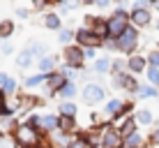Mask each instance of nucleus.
Here are the masks:
<instances>
[{"label": "nucleus", "mask_w": 159, "mask_h": 148, "mask_svg": "<svg viewBox=\"0 0 159 148\" xmlns=\"http://www.w3.org/2000/svg\"><path fill=\"white\" fill-rule=\"evenodd\" d=\"M14 141L21 148H32V146H37V141H39V132H37L35 127H30V125H21V127H16V132H14Z\"/></svg>", "instance_id": "nucleus-1"}, {"label": "nucleus", "mask_w": 159, "mask_h": 148, "mask_svg": "<svg viewBox=\"0 0 159 148\" xmlns=\"http://www.w3.org/2000/svg\"><path fill=\"white\" fill-rule=\"evenodd\" d=\"M106 23H108V32L120 37L125 30H127V16H125V12H116V16H113L111 21H106Z\"/></svg>", "instance_id": "nucleus-2"}, {"label": "nucleus", "mask_w": 159, "mask_h": 148, "mask_svg": "<svg viewBox=\"0 0 159 148\" xmlns=\"http://www.w3.org/2000/svg\"><path fill=\"white\" fill-rule=\"evenodd\" d=\"M134 46H136V30L127 28L122 35L118 37V49L120 51H134Z\"/></svg>", "instance_id": "nucleus-3"}, {"label": "nucleus", "mask_w": 159, "mask_h": 148, "mask_svg": "<svg viewBox=\"0 0 159 148\" xmlns=\"http://www.w3.org/2000/svg\"><path fill=\"white\" fill-rule=\"evenodd\" d=\"M122 144H125L122 134L116 132V130H111V127H108V132H104V136H102V148H122Z\"/></svg>", "instance_id": "nucleus-4"}, {"label": "nucleus", "mask_w": 159, "mask_h": 148, "mask_svg": "<svg viewBox=\"0 0 159 148\" xmlns=\"http://www.w3.org/2000/svg\"><path fill=\"white\" fill-rule=\"evenodd\" d=\"M83 100H85V104H97L104 100V90L95 84H88L83 88Z\"/></svg>", "instance_id": "nucleus-5"}, {"label": "nucleus", "mask_w": 159, "mask_h": 148, "mask_svg": "<svg viewBox=\"0 0 159 148\" xmlns=\"http://www.w3.org/2000/svg\"><path fill=\"white\" fill-rule=\"evenodd\" d=\"M76 40H79V44H90V46H97V44H99V37H95V32L88 30V28H83V30L76 32Z\"/></svg>", "instance_id": "nucleus-6"}, {"label": "nucleus", "mask_w": 159, "mask_h": 148, "mask_svg": "<svg viewBox=\"0 0 159 148\" xmlns=\"http://www.w3.org/2000/svg\"><path fill=\"white\" fill-rule=\"evenodd\" d=\"M65 56H67V63L72 65V67H79V65L83 63V53H81L79 49H72V46H69L67 51H65Z\"/></svg>", "instance_id": "nucleus-7"}, {"label": "nucleus", "mask_w": 159, "mask_h": 148, "mask_svg": "<svg viewBox=\"0 0 159 148\" xmlns=\"http://www.w3.org/2000/svg\"><path fill=\"white\" fill-rule=\"evenodd\" d=\"M131 21H134L136 26H148L150 23V12H145V9H134Z\"/></svg>", "instance_id": "nucleus-8"}, {"label": "nucleus", "mask_w": 159, "mask_h": 148, "mask_svg": "<svg viewBox=\"0 0 159 148\" xmlns=\"http://www.w3.org/2000/svg\"><path fill=\"white\" fill-rule=\"evenodd\" d=\"M58 127H60V132H72L74 130V116H60Z\"/></svg>", "instance_id": "nucleus-9"}, {"label": "nucleus", "mask_w": 159, "mask_h": 148, "mask_svg": "<svg viewBox=\"0 0 159 148\" xmlns=\"http://www.w3.org/2000/svg\"><path fill=\"white\" fill-rule=\"evenodd\" d=\"M120 109H122V102L120 100H111L104 111H106V116H120Z\"/></svg>", "instance_id": "nucleus-10"}, {"label": "nucleus", "mask_w": 159, "mask_h": 148, "mask_svg": "<svg viewBox=\"0 0 159 148\" xmlns=\"http://www.w3.org/2000/svg\"><path fill=\"white\" fill-rule=\"evenodd\" d=\"M136 132V123H134V118H127L122 125H120V134L122 136H129V134H134Z\"/></svg>", "instance_id": "nucleus-11"}, {"label": "nucleus", "mask_w": 159, "mask_h": 148, "mask_svg": "<svg viewBox=\"0 0 159 148\" xmlns=\"http://www.w3.org/2000/svg\"><path fill=\"white\" fill-rule=\"evenodd\" d=\"M53 127H58V118H53V116H42V132H51Z\"/></svg>", "instance_id": "nucleus-12"}, {"label": "nucleus", "mask_w": 159, "mask_h": 148, "mask_svg": "<svg viewBox=\"0 0 159 148\" xmlns=\"http://www.w3.org/2000/svg\"><path fill=\"white\" fill-rule=\"evenodd\" d=\"M143 67H145V60L141 58V56H134V58L129 60V69H131V72H141Z\"/></svg>", "instance_id": "nucleus-13"}, {"label": "nucleus", "mask_w": 159, "mask_h": 148, "mask_svg": "<svg viewBox=\"0 0 159 148\" xmlns=\"http://www.w3.org/2000/svg\"><path fill=\"white\" fill-rule=\"evenodd\" d=\"M136 120H139V123H143V125H150V123H152V113H150V109H141V111L136 113Z\"/></svg>", "instance_id": "nucleus-14"}, {"label": "nucleus", "mask_w": 159, "mask_h": 148, "mask_svg": "<svg viewBox=\"0 0 159 148\" xmlns=\"http://www.w3.org/2000/svg\"><path fill=\"white\" fill-rule=\"evenodd\" d=\"M48 84H51V88L60 90L65 86V79H62V76H58V74H48Z\"/></svg>", "instance_id": "nucleus-15"}, {"label": "nucleus", "mask_w": 159, "mask_h": 148, "mask_svg": "<svg viewBox=\"0 0 159 148\" xmlns=\"http://www.w3.org/2000/svg\"><path fill=\"white\" fill-rule=\"evenodd\" d=\"M30 63H32V58H30V51H23V53H19V58H16V65H19V67H28Z\"/></svg>", "instance_id": "nucleus-16"}, {"label": "nucleus", "mask_w": 159, "mask_h": 148, "mask_svg": "<svg viewBox=\"0 0 159 148\" xmlns=\"http://www.w3.org/2000/svg\"><path fill=\"white\" fill-rule=\"evenodd\" d=\"M60 95L67 97V100H69V97H74V95H76V86H74V84H65L62 88H60Z\"/></svg>", "instance_id": "nucleus-17"}, {"label": "nucleus", "mask_w": 159, "mask_h": 148, "mask_svg": "<svg viewBox=\"0 0 159 148\" xmlns=\"http://www.w3.org/2000/svg\"><path fill=\"white\" fill-rule=\"evenodd\" d=\"M12 30H14L12 21H2V23H0V37H9V35H12Z\"/></svg>", "instance_id": "nucleus-18"}, {"label": "nucleus", "mask_w": 159, "mask_h": 148, "mask_svg": "<svg viewBox=\"0 0 159 148\" xmlns=\"http://www.w3.org/2000/svg\"><path fill=\"white\" fill-rule=\"evenodd\" d=\"M53 65H56V58H53V56H46V58H42L39 67H42V72H48V69H53Z\"/></svg>", "instance_id": "nucleus-19"}, {"label": "nucleus", "mask_w": 159, "mask_h": 148, "mask_svg": "<svg viewBox=\"0 0 159 148\" xmlns=\"http://www.w3.org/2000/svg\"><path fill=\"white\" fill-rule=\"evenodd\" d=\"M92 32H95V37L97 35H106V32H108V23H104V21H97V23H95V28H92Z\"/></svg>", "instance_id": "nucleus-20"}, {"label": "nucleus", "mask_w": 159, "mask_h": 148, "mask_svg": "<svg viewBox=\"0 0 159 148\" xmlns=\"http://www.w3.org/2000/svg\"><path fill=\"white\" fill-rule=\"evenodd\" d=\"M60 111H62V116H74L76 113V104L74 102H65L62 107H60Z\"/></svg>", "instance_id": "nucleus-21"}, {"label": "nucleus", "mask_w": 159, "mask_h": 148, "mask_svg": "<svg viewBox=\"0 0 159 148\" xmlns=\"http://www.w3.org/2000/svg\"><path fill=\"white\" fill-rule=\"evenodd\" d=\"M44 26H46V28H60V19L56 14H48L46 21H44Z\"/></svg>", "instance_id": "nucleus-22"}, {"label": "nucleus", "mask_w": 159, "mask_h": 148, "mask_svg": "<svg viewBox=\"0 0 159 148\" xmlns=\"http://www.w3.org/2000/svg\"><path fill=\"white\" fill-rule=\"evenodd\" d=\"M44 79H48V74H37V76H30V79L28 81H25V86H30V88H32V86H37V84H42V81Z\"/></svg>", "instance_id": "nucleus-23"}, {"label": "nucleus", "mask_w": 159, "mask_h": 148, "mask_svg": "<svg viewBox=\"0 0 159 148\" xmlns=\"http://www.w3.org/2000/svg\"><path fill=\"white\" fill-rule=\"evenodd\" d=\"M139 95H141V97H155V95H157V90L152 88V86H143V88L139 90Z\"/></svg>", "instance_id": "nucleus-24"}, {"label": "nucleus", "mask_w": 159, "mask_h": 148, "mask_svg": "<svg viewBox=\"0 0 159 148\" xmlns=\"http://www.w3.org/2000/svg\"><path fill=\"white\" fill-rule=\"evenodd\" d=\"M148 79H150L155 86H159V72H157V67H150V69H148Z\"/></svg>", "instance_id": "nucleus-25"}, {"label": "nucleus", "mask_w": 159, "mask_h": 148, "mask_svg": "<svg viewBox=\"0 0 159 148\" xmlns=\"http://www.w3.org/2000/svg\"><path fill=\"white\" fill-rule=\"evenodd\" d=\"M67 148H88V144L83 139H74V141H69V144H67Z\"/></svg>", "instance_id": "nucleus-26"}, {"label": "nucleus", "mask_w": 159, "mask_h": 148, "mask_svg": "<svg viewBox=\"0 0 159 148\" xmlns=\"http://www.w3.org/2000/svg\"><path fill=\"white\" fill-rule=\"evenodd\" d=\"M60 42H62V44H69V42H72V32L62 30V32H60Z\"/></svg>", "instance_id": "nucleus-27"}, {"label": "nucleus", "mask_w": 159, "mask_h": 148, "mask_svg": "<svg viewBox=\"0 0 159 148\" xmlns=\"http://www.w3.org/2000/svg\"><path fill=\"white\" fill-rule=\"evenodd\" d=\"M95 67L99 69V72H106V69H108V60H99V63H97Z\"/></svg>", "instance_id": "nucleus-28"}, {"label": "nucleus", "mask_w": 159, "mask_h": 148, "mask_svg": "<svg viewBox=\"0 0 159 148\" xmlns=\"http://www.w3.org/2000/svg\"><path fill=\"white\" fill-rule=\"evenodd\" d=\"M2 88H5V93H12V90L16 88V84H14V81H12V79H7V84H5V86H2Z\"/></svg>", "instance_id": "nucleus-29"}, {"label": "nucleus", "mask_w": 159, "mask_h": 148, "mask_svg": "<svg viewBox=\"0 0 159 148\" xmlns=\"http://www.w3.org/2000/svg\"><path fill=\"white\" fill-rule=\"evenodd\" d=\"M150 63H152V67H157V65H159V51L150 53Z\"/></svg>", "instance_id": "nucleus-30"}, {"label": "nucleus", "mask_w": 159, "mask_h": 148, "mask_svg": "<svg viewBox=\"0 0 159 148\" xmlns=\"http://www.w3.org/2000/svg\"><path fill=\"white\" fill-rule=\"evenodd\" d=\"M150 141H152V144H159V130H155V132H152Z\"/></svg>", "instance_id": "nucleus-31"}, {"label": "nucleus", "mask_w": 159, "mask_h": 148, "mask_svg": "<svg viewBox=\"0 0 159 148\" xmlns=\"http://www.w3.org/2000/svg\"><path fill=\"white\" fill-rule=\"evenodd\" d=\"M7 84V74H0V86H5Z\"/></svg>", "instance_id": "nucleus-32"}, {"label": "nucleus", "mask_w": 159, "mask_h": 148, "mask_svg": "<svg viewBox=\"0 0 159 148\" xmlns=\"http://www.w3.org/2000/svg\"><path fill=\"white\" fill-rule=\"evenodd\" d=\"M95 2H97V5H102V7H106V5L111 2V0H95Z\"/></svg>", "instance_id": "nucleus-33"}, {"label": "nucleus", "mask_w": 159, "mask_h": 148, "mask_svg": "<svg viewBox=\"0 0 159 148\" xmlns=\"http://www.w3.org/2000/svg\"><path fill=\"white\" fill-rule=\"evenodd\" d=\"M44 5V0H35V7H42Z\"/></svg>", "instance_id": "nucleus-34"}, {"label": "nucleus", "mask_w": 159, "mask_h": 148, "mask_svg": "<svg viewBox=\"0 0 159 148\" xmlns=\"http://www.w3.org/2000/svg\"><path fill=\"white\" fill-rule=\"evenodd\" d=\"M83 2H95V0H83Z\"/></svg>", "instance_id": "nucleus-35"}, {"label": "nucleus", "mask_w": 159, "mask_h": 148, "mask_svg": "<svg viewBox=\"0 0 159 148\" xmlns=\"http://www.w3.org/2000/svg\"><path fill=\"white\" fill-rule=\"evenodd\" d=\"M48 2H60V0H48Z\"/></svg>", "instance_id": "nucleus-36"}]
</instances>
